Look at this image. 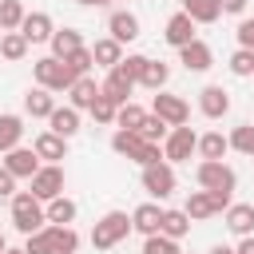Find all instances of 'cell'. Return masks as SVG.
Returning a JSON list of instances; mask_svg holds the SVG:
<instances>
[{
  "mask_svg": "<svg viewBox=\"0 0 254 254\" xmlns=\"http://www.w3.org/2000/svg\"><path fill=\"white\" fill-rule=\"evenodd\" d=\"M143 254H183V250H179V242H175V238H167V234H159V230H155V234H147V238H143Z\"/></svg>",
  "mask_w": 254,
  "mask_h": 254,
  "instance_id": "obj_38",
  "label": "cell"
},
{
  "mask_svg": "<svg viewBox=\"0 0 254 254\" xmlns=\"http://www.w3.org/2000/svg\"><path fill=\"white\" fill-rule=\"evenodd\" d=\"M20 139H24V119L20 115H0V155L20 147Z\"/></svg>",
  "mask_w": 254,
  "mask_h": 254,
  "instance_id": "obj_28",
  "label": "cell"
},
{
  "mask_svg": "<svg viewBox=\"0 0 254 254\" xmlns=\"http://www.w3.org/2000/svg\"><path fill=\"white\" fill-rule=\"evenodd\" d=\"M230 75H238V79H250L254 75V48H238L230 56Z\"/></svg>",
  "mask_w": 254,
  "mask_h": 254,
  "instance_id": "obj_35",
  "label": "cell"
},
{
  "mask_svg": "<svg viewBox=\"0 0 254 254\" xmlns=\"http://www.w3.org/2000/svg\"><path fill=\"white\" fill-rule=\"evenodd\" d=\"M4 250H8V238H4V234H0V254H4Z\"/></svg>",
  "mask_w": 254,
  "mask_h": 254,
  "instance_id": "obj_49",
  "label": "cell"
},
{
  "mask_svg": "<svg viewBox=\"0 0 254 254\" xmlns=\"http://www.w3.org/2000/svg\"><path fill=\"white\" fill-rule=\"evenodd\" d=\"M67 95H71V107H75V111H87V107H91V99L99 95V83H95L91 75H79V79L67 87Z\"/></svg>",
  "mask_w": 254,
  "mask_h": 254,
  "instance_id": "obj_23",
  "label": "cell"
},
{
  "mask_svg": "<svg viewBox=\"0 0 254 254\" xmlns=\"http://www.w3.org/2000/svg\"><path fill=\"white\" fill-rule=\"evenodd\" d=\"M44 214H48V222L71 226V222H75V202H71L67 194H56L52 202H44Z\"/></svg>",
  "mask_w": 254,
  "mask_h": 254,
  "instance_id": "obj_25",
  "label": "cell"
},
{
  "mask_svg": "<svg viewBox=\"0 0 254 254\" xmlns=\"http://www.w3.org/2000/svg\"><path fill=\"white\" fill-rule=\"evenodd\" d=\"M151 111L167 123V127H179V123H187L190 119V107H187V99L183 95H171V91H155V99H151Z\"/></svg>",
  "mask_w": 254,
  "mask_h": 254,
  "instance_id": "obj_8",
  "label": "cell"
},
{
  "mask_svg": "<svg viewBox=\"0 0 254 254\" xmlns=\"http://www.w3.org/2000/svg\"><path fill=\"white\" fill-rule=\"evenodd\" d=\"M230 151V139L222 135V131H206V135H198V155L202 159H222Z\"/></svg>",
  "mask_w": 254,
  "mask_h": 254,
  "instance_id": "obj_30",
  "label": "cell"
},
{
  "mask_svg": "<svg viewBox=\"0 0 254 254\" xmlns=\"http://www.w3.org/2000/svg\"><path fill=\"white\" fill-rule=\"evenodd\" d=\"M198 111H202L206 119H222V115L230 111V91L218 87V83H206V87L198 91Z\"/></svg>",
  "mask_w": 254,
  "mask_h": 254,
  "instance_id": "obj_11",
  "label": "cell"
},
{
  "mask_svg": "<svg viewBox=\"0 0 254 254\" xmlns=\"http://www.w3.org/2000/svg\"><path fill=\"white\" fill-rule=\"evenodd\" d=\"M32 151H36L44 163H60V159H67V139L56 135V131H40L36 143H32Z\"/></svg>",
  "mask_w": 254,
  "mask_h": 254,
  "instance_id": "obj_14",
  "label": "cell"
},
{
  "mask_svg": "<svg viewBox=\"0 0 254 254\" xmlns=\"http://www.w3.org/2000/svg\"><path fill=\"white\" fill-rule=\"evenodd\" d=\"M28 48H32V44H28L20 32H4V36H0V56H4L8 64H20V60L28 56Z\"/></svg>",
  "mask_w": 254,
  "mask_h": 254,
  "instance_id": "obj_31",
  "label": "cell"
},
{
  "mask_svg": "<svg viewBox=\"0 0 254 254\" xmlns=\"http://www.w3.org/2000/svg\"><path fill=\"white\" fill-rule=\"evenodd\" d=\"M143 115H147V111H143L139 103H131V99H127V103H119V111H115V123H119V127H127V131H135V127L143 123Z\"/></svg>",
  "mask_w": 254,
  "mask_h": 254,
  "instance_id": "obj_39",
  "label": "cell"
},
{
  "mask_svg": "<svg viewBox=\"0 0 254 254\" xmlns=\"http://www.w3.org/2000/svg\"><path fill=\"white\" fill-rule=\"evenodd\" d=\"M12 226H16L20 234H32V230L48 226L44 202H40L32 190H16V194H12Z\"/></svg>",
  "mask_w": 254,
  "mask_h": 254,
  "instance_id": "obj_1",
  "label": "cell"
},
{
  "mask_svg": "<svg viewBox=\"0 0 254 254\" xmlns=\"http://www.w3.org/2000/svg\"><path fill=\"white\" fill-rule=\"evenodd\" d=\"M91 60H95L99 67H115V64L123 60V44H119V40H111V36H103V40H95V44H91Z\"/></svg>",
  "mask_w": 254,
  "mask_h": 254,
  "instance_id": "obj_22",
  "label": "cell"
},
{
  "mask_svg": "<svg viewBox=\"0 0 254 254\" xmlns=\"http://www.w3.org/2000/svg\"><path fill=\"white\" fill-rule=\"evenodd\" d=\"M194 179H198L202 190H234V183H238V175H234L222 159H202V163L194 167Z\"/></svg>",
  "mask_w": 254,
  "mask_h": 254,
  "instance_id": "obj_5",
  "label": "cell"
},
{
  "mask_svg": "<svg viewBox=\"0 0 254 254\" xmlns=\"http://www.w3.org/2000/svg\"><path fill=\"white\" fill-rule=\"evenodd\" d=\"M127 234H131V214L107 210V214L91 226V246H95V250H111V246H119Z\"/></svg>",
  "mask_w": 254,
  "mask_h": 254,
  "instance_id": "obj_2",
  "label": "cell"
},
{
  "mask_svg": "<svg viewBox=\"0 0 254 254\" xmlns=\"http://www.w3.org/2000/svg\"><path fill=\"white\" fill-rule=\"evenodd\" d=\"M12 194H16V175L0 163V198H12Z\"/></svg>",
  "mask_w": 254,
  "mask_h": 254,
  "instance_id": "obj_43",
  "label": "cell"
},
{
  "mask_svg": "<svg viewBox=\"0 0 254 254\" xmlns=\"http://www.w3.org/2000/svg\"><path fill=\"white\" fill-rule=\"evenodd\" d=\"M238 48H254V20L238 24Z\"/></svg>",
  "mask_w": 254,
  "mask_h": 254,
  "instance_id": "obj_44",
  "label": "cell"
},
{
  "mask_svg": "<svg viewBox=\"0 0 254 254\" xmlns=\"http://www.w3.org/2000/svg\"><path fill=\"white\" fill-rule=\"evenodd\" d=\"M48 131H56V135H64V139H71L75 131H79V111L67 103V107H56L52 115H48Z\"/></svg>",
  "mask_w": 254,
  "mask_h": 254,
  "instance_id": "obj_21",
  "label": "cell"
},
{
  "mask_svg": "<svg viewBox=\"0 0 254 254\" xmlns=\"http://www.w3.org/2000/svg\"><path fill=\"white\" fill-rule=\"evenodd\" d=\"M226 139H230V147H234V151H242V155H254V123H242V127H234Z\"/></svg>",
  "mask_w": 254,
  "mask_h": 254,
  "instance_id": "obj_40",
  "label": "cell"
},
{
  "mask_svg": "<svg viewBox=\"0 0 254 254\" xmlns=\"http://www.w3.org/2000/svg\"><path fill=\"white\" fill-rule=\"evenodd\" d=\"M32 75H36V83L40 87H48V91H67L79 75L64 64V60H56V56H44V60H36L32 64Z\"/></svg>",
  "mask_w": 254,
  "mask_h": 254,
  "instance_id": "obj_3",
  "label": "cell"
},
{
  "mask_svg": "<svg viewBox=\"0 0 254 254\" xmlns=\"http://www.w3.org/2000/svg\"><path fill=\"white\" fill-rule=\"evenodd\" d=\"M135 131H139V139H147V143H163L171 127H167V123H163V119H159L155 111H147V115H143V123H139Z\"/></svg>",
  "mask_w": 254,
  "mask_h": 254,
  "instance_id": "obj_33",
  "label": "cell"
},
{
  "mask_svg": "<svg viewBox=\"0 0 254 254\" xmlns=\"http://www.w3.org/2000/svg\"><path fill=\"white\" fill-rule=\"evenodd\" d=\"M115 67H119V71H123L131 83H139V75H143V67H147V56H123Z\"/></svg>",
  "mask_w": 254,
  "mask_h": 254,
  "instance_id": "obj_41",
  "label": "cell"
},
{
  "mask_svg": "<svg viewBox=\"0 0 254 254\" xmlns=\"http://www.w3.org/2000/svg\"><path fill=\"white\" fill-rule=\"evenodd\" d=\"M187 230H190V214L187 210H163V222H159V234H167V238H187Z\"/></svg>",
  "mask_w": 254,
  "mask_h": 254,
  "instance_id": "obj_26",
  "label": "cell"
},
{
  "mask_svg": "<svg viewBox=\"0 0 254 254\" xmlns=\"http://www.w3.org/2000/svg\"><path fill=\"white\" fill-rule=\"evenodd\" d=\"M234 254H254V234H242V242L234 246Z\"/></svg>",
  "mask_w": 254,
  "mask_h": 254,
  "instance_id": "obj_46",
  "label": "cell"
},
{
  "mask_svg": "<svg viewBox=\"0 0 254 254\" xmlns=\"http://www.w3.org/2000/svg\"><path fill=\"white\" fill-rule=\"evenodd\" d=\"M163 40H167L171 48H183V44H190V40H194V20H190L187 12H175V16L167 20V28H163Z\"/></svg>",
  "mask_w": 254,
  "mask_h": 254,
  "instance_id": "obj_15",
  "label": "cell"
},
{
  "mask_svg": "<svg viewBox=\"0 0 254 254\" xmlns=\"http://www.w3.org/2000/svg\"><path fill=\"white\" fill-rule=\"evenodd\" d=\"M24 20V4L20 0H0V28L4 32H16Z\"/></svg>",
  "mask_w": 254,
  "mask_h": 254,
  "instance_id": "obj_36",
  "label": "cell"
},
{
  "mask_svg": "<svg viewBox=\"0 0 254 254\" xmlns=\"http://www.w3.org/2000/svg\"><path fill=\"white\" fill-rule=\"evenodd\" d=\"M99 91H103L107 99H115V103H127V99H131V91H135V83H131L119 67H107V79L99 83Z\"/></svg>",
  "mask_w": 254,
  "mask_h": 254,
  "instance_id": "obj_18",
  "label": "cell"
},
{
  "mask_svg": "<svg viewBox=\"0 0 254 254\" xmlns=\"http://www.w3.org/2000/svg\"><path fill=\"white\" fill-rule=\"evenodd\" d=\"M159 147H163V159H167V163H187V159L198 151V131L187 127V123H179V127L167 131V139H163Z\"/></svg>",
  "mask_w": 254,
  "mask_h": 254,
  "instance_id": "obj_4",
  "label": "cell"
},
{
  "mask_svg": "<svg viewBox=\"0 0 254 254\" xmlns=\"http://www.w3.org/2000/svg\"><path fill=\"white\" fill-rule=\"evenodd\" d=\"M24 254H56V246H52V230H48V226L32 230L28 242H24Z\"/></svg>",
  "mask_w": 254,
  "mask_h": 254,
  "instance_id": "obj_37",
  "label": "cell"
},
{
  "mask_svg": "<svg viewBox=\"0 0 254 254\" xmlns=\"http://www.w3.org/2000/svg\"><path fill=\"white\" fill-rule=\"evenodd\" d=\"M107 32H111V40L131 44V40H139V16H135V12H127V8H119V12H111V16H107Z\"/></svg>",
  "mask_w": 254,
  "mask_h": 254,
  "instance_id": "obj_13",
  "label": "cell"
},
{
  "mask_svg": "<svg viewBox=\"0 0 254 254\" xmlns=\"http://www.w3.org/2000/svg\"><path fill=\"white\" fill-rule=\"evenodd\" d=\"M246 4H250V0H218V8H222L226 16H242V12H246Z\"/></svg>",
  "mask_w": 254,
  "mask_h": 254,
  "instance_id": "obj_45",
  "label": "cell"
},
{
  "mask_svg": "<svg viewBox=\"0 0 254 254\" xmlns=\"http://www.w3.org/2000/svg\"><path fill=\"white\" fill-rule=\"evenodd\" d=\"M4 254H24V250H12V246H8V250H4Z\"/></svg>",
  "mask_w": 254,
  "mask_h": 254,
  "instance_id": "obj_50",
  "label": "cell"
},
{
  "mask_svg": "<svg viewBox=\"0 0 254 254\" xmlns=\"http://www.w3.org/2000/svg\"><path fill=\"white\" fill-rule=\"evenodd\" d=\"M159 222H163V206H159V202H139V206L131 210V230H139L143 238L155 234Z\"/></svg>",
  "mask_w": 254,
  "mask_h": 254,
  "instance_id": "obj_16",
  "label": "cell"
},
{
  "mask_svg": "<svg viewBox=\"0 0 254 254\" xmlns=\"http://www.w3.org/2000/svg\"><path fill=\"white\" fill-rule=\"evenodd\" d=\"M64 64H67V67H71V71H75V75H87V71H91V64H95V60H91V48H79V52H71V56H67V60H64Z\"/></svg>",
  "mask_w": 254,
  "mask_h": 254,
  "instance_id": "obj_42",
  "label": "cell"
},
{
  "mask_svg": "<svg viewBox=\"0 0 254 254\" xmlns=\"http://www.w3.org/2000/svg\"><path fill=\"white\" fill-rule=\"evenodd\" d=\"M48 230H52V246H56V254H75V250H79V234H75L71 226L48 222Z\"/></svg>",
  "mask_w": 254,
  "mask_h": 254,
  "instance_id": "obj_32",
  "label": "cell"
},
{
  "mask_svg": "<svg viewBox=\"0 0 254 254\" xmlns=\"http://www.w3.org/2000/svg\"><path fill=\"white\" fill-rule=\"evenodd\" d=\"M183 12H187L194 24H214V20L222 16L218 0H183Z\"/></svg>",
  "mask_w": 254,
  "mask_h": 254,
  "instance_id": "obj_27",
  "label": "cell"
},
{
  "mask_svg": "<svg viewBox=\"0 0 254 254\" xmlns=\"http://www.w3.org/2000/svg\"><path fill=\"white\" fill-rule=\"evenodd\" d=\"M179 64L187 67V71H206L210 64H214V52H210V44L206 40H190V44H183L179 48Z\"/></svg>",
  "mask_w": 254,
  "mask_h": 254,
  "instance_id": "obj_10",
  "label": "cell"
},
{
  "mask_svg": "<svg viewBox=\"0 0 254 254\" xmlns=\"http://www.w3.org/2000/svg\"><path fill=\"white\" fill-rule=\"evenodd\" d=\"M206 254H234V246H210Z\"/></svg>",
  "mask_w": 254,
  "mask_h": 254,
  "instance_id": "obj_48",
  "label": "cell"
},
{
  "mask_svg": "<svg viewBox=\"0 0 254 254\" xmlns=\"http://www.w3.org/2000/svg\"><path fill=\"white\" fill-rule=\"evenodd\" d=\"M28 183H32V194L40 202H52L56 194H64V167L60 163H40V171Z\"/></svg>",
  "mask_w": 254,
  "mask_h": 254,
  "instance_id": "obj_7",
  "label": "cell"
},
{
  "mask_svg": "<svg viewBox=\"0 0 254 254\" xmlns=\"http://www.w3.org/2000/svg\"><path fill=\"white\" fill-rule=\"evenodd\" d=\"M0 36H4V28H0Z\"/></svg>",
  "mask_w": 254,
  "mask_h": 254,
  "instance_id": "obj_51",
  "label": "cell"
},
{
  "mask_svg": "<svg viewBox=\"0 0 254 254\" xmlns=\"http://www.w3.org/2000/svg\"><path fill=\"white\" fill-rule=\"evenodd\" d=\"M87 111H91V119H95V123H115V111H119V103H115V99H107V95L99 91V95L91 99V107H87Z\"/></svg>",
  "mask_w": 254,
  "mask_h": 254,
  "instance_id": "obj_34",
  "label": "cell"
},
{
  "mask_svg": "<svg viewBox=\"0 0 254 254\" xmlns=\"http://www.w3.org/2000/svg\"><path fill=\"white\" fill-rule=\"evenodd\" d=\"M24 111H28L32 119H48V115L56 111V99H52V91L36 83V87H32V91L24 95Z\"/></svg>",
  "mask_w": 254,
  "mask_h": 254,
  "instance_id": "obj_20",
  "label": "cell"
},
{
  "mask_svg": "<svg viewBox=\"0 0 254 254\" xmlns=\"http://www.w3.org/2000/svg\"><path fill=\"white\" fill-rule=\"evenodd\" d=\"M183 210L190 214V222H202V218L218 214V206H214L210 190H190V198H187V206H183Z\"/></svg>",
  "mask_w": 254,
  "mask_h": 254,
  "instance_id": "obj_24",
  "label": "cell"
},
{
  "mask_svg": "<svg viewBox=\"0 0 254 254\" xmlns=\"http://www.w3.org/2000/svg\"><path fill=\"white\" fill-rule=\"evenodd\" d=\"M16 179H32L36 171H40V155L32 151V147H12V151H4V159H0Z\"/></svg>",
  "mask_w": 254,
  "mask_h": 254,
  "instance_id": "obj_12",
  "label": "cell"
},
{
  "mask_svg": "<svg viewBox=\"0 0 254 254\" xmlns=\"http://www.w3.org/2000/svg\"><path fill=\"white\" fill-rule=\"evenodd\" d=\"M48 44H52V56H56V60H67L71 52L87 48V44H83V36H79V28H56Z\"/></svg>",
  "mask_w": 254,
  "mask_h": 254,
  "instance_id": "obj_17",
  "label": "cell"
},
{
  "mask_svg": "<svg viewBox=\"0 0 254 254\" xmlns=\"http://www.w3.org/2000/svg\"><path fill=\"white\" fill-rule=\"evenodd\" d=\"M175 167L167 163V159H159V163H151V167H143V190L151 194V198H171L175 194Z\"/></svg>",
  "mask_w": 254,
  "mask_h": 254,
  "instance_id": "obj_6",
  "label": "cell"
},
{
  "mask_svg": "<svg viewBox=\"0 0 254 254\" xmlns=\"http://www.w3.org/2000/svg\"><path fill=\"white\" fill-rule=\"evenodd\" d=\"M16 32H20L28 44H48L56 28H52V16H48V12H24V20H20Z\"/></svg>",
  "mask_w": 254,
  "mask_h": 254,
  "instance_id": "obj_9",
  "label": "cell"
},
{
  "mask_svg": "<svg viewBox=\"0 0 254 254\" xmlns=\"http://www.w3.org/2000/svg\"><path fill=\"white\" fill-rule=\"evenodd\" d=\"M226 226L242 238V234H254V202H230L226 206Z\"/></svg>",
  "mask_w": 254,
  "mask_h": 254,
  "instance_id": "obj_19",
  "label": "cell"
},
{
  "mask_svg": "<svg viewBox=\"0 0 254 254\" xmlns=\"http://www.w3.org/2000/svg\"><path fill=\"white\" fill-rule=\"evenodd\" d=\"M167 79H171V67H167L163 60H147V67H143L139 83H143V87H151V91H163V87H167Z\"/></svg>",
  "mask_w": 254,
  "mask_h": 254,
  "instance_id": "obj_29",
  "label": "cell"
},
{
  "mask_svg": "<svg viewBox=\"0 0 254 254\" xmlns=\"http://www.w3.org/2000/svg\"><path fill=\"white\" fill-rule=\"evenodd\" d=\"M75 4H83V8H103V4H111V0H75Z\"/></svg>",
  "mask_w": 254,
  "mask_h": 254,
  "instance_id": "obj_47",
  "label": "cell"
}]
</instances>
